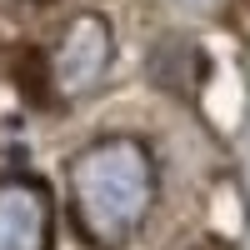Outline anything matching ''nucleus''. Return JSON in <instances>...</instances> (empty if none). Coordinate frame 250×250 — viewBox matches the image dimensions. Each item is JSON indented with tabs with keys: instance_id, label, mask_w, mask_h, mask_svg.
Masks as SVG:
<instances>
[{
	"instance_id": "obj_1",
	"label": "nucleus",
	"mask_w": 250,
	"mask_h": 250,
	"mask_svg": "<svg viewBox=\"0 0 250 250\" xmlns=\"http://www.w3.org/2000/svg\"><path fill=\"white\" fill-rule=\"evenodd\" d=\"M65 190L75 235L90 250H120L155 210V155L135 135H100L75 150Z\"/></svg>"
},
{
	"instance_id": "obj_2",
	"label": "nucleus",
	"mask_w": 250,
	"mask_h": 250,
	"mask_svg": "<svg viewBox=\"0 0 250 250\" xmlns=\"http://www.w3.org/2000/svg\"><path fill=\"white\" fill-rule=\"evenodd\" d=\"M110 55H115V35L100 15H75L65 30H60L55 50L45 55V70H50V95L60 100H75V95H90L110 70Z\"/></svg>"
},
{
	"instance_id": "obj_3",
	"label": "nucleus",
	"mask_w": 250,
	"mask_h": 250,
	"mask_svg": "<svg viewBox=\"0 0 250 250\" xmlns=\"http://www.w3.org/2000/svg\"><path fill=\"white\" fill-rule=\"evenodd\" d=\"M55 205L50 190L30 175L0 180V250H50Z\"/></svg>"
},
{
	"instance_id": "obj_4",
	"label": "nucleus",
	"mask_w": 250,
	"mask_h": 250,
	"mask_svg": "<svg viewBox=\"0 0 250 250\" xmlns=\"http://www.w3.org/2000/svg\"><path fill=\"white\" fill-rule=\"evenodd\" d=\"M150 75L165 90H175V95H195L200 80H205V50L195 40H165L150 55Z\"/></svg>"
},
{
	"instance_id": "obj_5",
	"label": "nucleus",
	"mask_w": 250,
	"mask_h": 250,
	"mask_svg": "<svg viewBox=\"0 0 250 250\" xmlns=\"http://www.w3.org/2000/svg\"><path fill=\"white\" fill-rule=\"evenodd\" d=\"M175 5L195 10V15H210V10H220V5H225V0H175Z\"/></svg>"
}]
</instances>
